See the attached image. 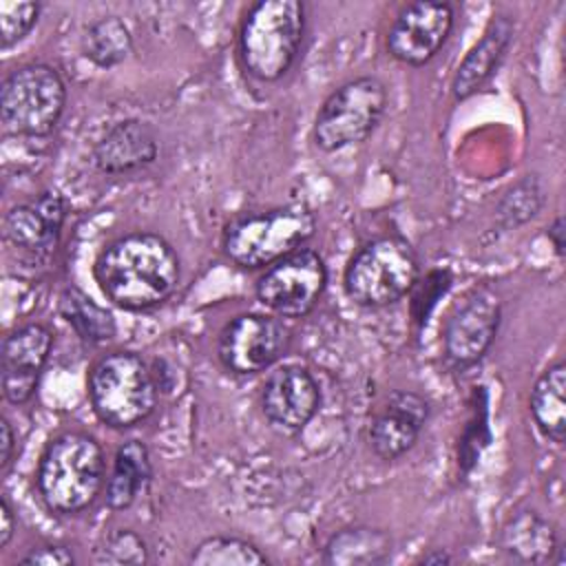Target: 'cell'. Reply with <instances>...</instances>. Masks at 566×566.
I'll return each instance as SVG.
<instances>
[{"instance_id":"9","label":"cell","mask_w":566,"mask_h":566,"mask_svg":"<svg viewBox=\"0 0 566 566\" xmlns=\"http://www.w3.org/2000/svg\"><path fill=\"white\" fill-rule=\"evenodd\" d=\"M502 321V301L489 285L467 290L449 310L442 325V354L451 369L478 365L491 349Z\"/></svg>"},{"instance_id":"6","label":"cell","mask_w":566,"mask_h":566,"mask_svg":"<svg viewBox=\"0 0 566 566\" xmlns=\"http://www.w3.org/2000/svg\"><path fill=\"white\" fill-rule=\"evenodd\" d=\"M418 281V256L402 237H378L367 241L349 259L343 287L360 307H387L407 296Z\"/></svg>"},{"instance_id":"4","label":"cell","mask_w":566,"mask_h":566,"mask_svg":"<svg viewBox=\"0 0 566 566\" xmlns=\"http://www.w3.org/2000/svg\"><path fill=\"white\" fill-rule=\"evenodd\" d=\"M305 33V7L298 0H259L239 29V57L259 82L281 80L294 64Z\"/></svg>"},{"instance_id":"29","label":"cell","mask_w":566,"mask_h":566,"mask_svg":"<svg viewBox=\"0 0 566 566\" xmlns=\"http://www.w3.org/2000/svg\"><path fill=\"white\" fill-rule=\"evenodd\" d=\"M20 564L24 566H71L75 564V557L71 553V548H66L64 544H42L31 548Z\"/></svg>"},{"instance_id":"15","label":"cell","mask_w":566,"mask_h":566,"mask_svg":"<svg viewBox=\"0 0 566 566\" xmlns=\"http://www.w3.org/2000/svg\"><path fill=\"white\" fill-rule=\"evenodd\" d=\"M429 420V400L409 389L391 391L367 427L371 453L385 462L398 460L418 442Z\"/></svg>"},{"instance_id":"12","label":"cell","mask_w":566,"mask_h":566,"mask_svg":"<svg viewBox=\"0 0 566 566\" xmlns=\"http://www.w3.org/2000/svg\"><path fill=\"white\" fill-rule=\"evenodd\" d=\"M455 11L444 0H418L405 4L394 18L385 46L387 53L409 66H424L449 40Z\"/></svg>"},{"instance_id":"13","label":"cell","mask_w":566,"mask_h":566,"mask_svg":"<svg viewBox=\"0 0 566 566\" xmlns=\"http://www.w3.org/2000/svg\"><path fill=\"white\" fill-rule=\"evenodd\" d=\"M268 424L281 436H298L321 409V387L310 369L283 365L270 371L259 394Z\"/></svg>"},{"instance_id":"16","label":"cell","mask_w":566,"mask_h":566,"mask_svg":"<svg viewBox=\"0 0 566 566\" xmlns=\"http://www.w3.org/2000/svg\"><path fill=\"white\" fill-rule=\"evenodd\" d=\"M66 221V201L60 192H42L38 199L18 203L4 214V237L15 248L49 256L57 243Z\"/></svg>"},{"instance_id":"7","label":"cell","mask_w":566,"mask_h":566,"mask_svg":"<svg viewBox=\"0 0 566 566\" xmlns=\"http://www.w3.org/2000/svg\"><path fill=\"white\" fill-rule=\"evenodd\" d=\"M66 106V84L57 69L42 62L22 64L0 86V122L7 135L46 137Z\"/></svg>"},{"instance_id":"10","label":"cell","mask_w":566,"mask_h":566,"mask_svg":"<svg viewBox=\"0 0 566 566\" xmlns=\"http://www.w3.org/2000/svg\"><path fill=\"white\" fill-rule=\"evenodd\" d=\"M327 287V265L312 248H298L272 263L256 281V298L279 316L303 318Z\"/></svg>"},{"instance_id":"24","label":"cell","mask_w":566,"mask_h":566,"mask_svg":"<svg viewBox=\"0 0 566 566\" xmlns=\"http://www.w3.org/2000/svg\"><path fill=\"white\" fill-rule=\"evenodd\" d=\"M133 51V35L119 15H102L93 20L82 35V53L99 69L122 64Z\"/></svg>"},{"instance_id":"8","label":"cell","mask_w":566,"mask_h":566,"mask_svg":"<svg viewBox=\"0 0 566 566\" xmlns=\"http://www.w3.org/2000/svg\"><path fill=\"white\" fill-rule=\"evenodd\" d=\"M387 88L374 75H363L332 91L316 111L312 139L323 153H336L365 142L387 111Z\"/></svg>"},{"instance_id":"11","label":"cell","mask_w":566,"mask_h":566,"mask_svg":"<svg viewBox=\"0 0 566 566\" xmlns=\"http://www.w3.org/2000/svg\"><path fill=\"white\" fill-rule=\"evenodd\" d=\"M287 347L290 329L279 318L245 312L230 318L219 332L217 358L228 371L252 376L281 360Z\"/></svg>"},{"instance_id":"3","label":"cell","mask_w":566,"mask_h":566,"mask_svg":"<svg viewBox=\"0 0 566 566\" xmlns=\"http://www.w3.org/2000/svg\"><path fill=\"white\" fill-rule=\"evenodd\" d=\"M86 394L99 422L111 429H130L155 411L159 385L139 354L117 349L93 363Z\"/></svg>"},{"instance_id":"5","label":"cell","mask_w":566,"mask_h":566,"mask_svg":"<svg viewBox=\"0 0 566 566\" xmlns=\"http://www.w3.org/2000/svg\"><path fill=\"white\" fill-rule=\"evenodd\" d=\"M316 232V217L301 203L234 217L221 234V250L239 268H270Z\"/></svg>"},{"instance_id":"2","label":"cell","mask_w":566,"mask_h":566,"mask_svg":"<svg viewBox=\"0 0 566 566\" xmlns=\"http://www.w3.org/2000/svg\"><path fill=\"white\" fill-rule=\"evenodd\" d=\"M106 484V460L99 442L82 431L51 438L35 471L38 495L55 515L88 509Z\"/></svg>"},{"instance_id":"14","label":"cell","mask_w":566,"mask_h":566,"mask_svg":"<svg viewBox=\"0 0 566 566\" xmlns=\"http://www.w3.org/2000/svg\"><path fill=\"white\" fill-rule=\"evenodd\" d=\"M53 349V332L42 323H27L2 338L0 387L11 405H24L35 394Z\"/></svg>"},{"instance_id":"28","label":"cell","mask_w":566,"mask_h":566,"mask_svg":"<svg viewBox=\"0 0 566 566\" xmlns=\"http://www.w3.org/2000/svg\"><path fill=\"white\" fill-rule=\"evenodd\" d=\"M40 2L33 0H0V42L4 49L29 35L40 18Z\"/></svg>"},{"instance_id":"23","label":"cell","mask_w":566,"mask_h":566,"mask_svg":"<svg viewBox=\"0 0 566 566\" xmlns=\"http://www.w3.org/2000/svg\"><path fill=\"white\" fill-rule=\"evenodd\" d=\"M60 314L86 343H106L117 332L113 314L75 285L62 290Z\"/></svg>"},{"instance_id":"30","label":"cell","mask_w":566,"mask_h":566,"mask_svg":"<svg viewBox=\"0 0 566 566\" xmlns=\"http://www.w3.org/2000/svg\"><path fill=\"white\" fill-rule=\"evenodd\" d=\"M13 449H15V433L11 429V422L2 416L0 418V471L7 473L13 462Z\"/></svg>"},{"instance_id":"1","label":"cell","mask_w":566,"mask_h":566,"mask_svg":"<svg viewBox=\"0 0 566 566\" xmlns=\"http://www.w3.org/2000/svg\"><path fill=\"white\" fill-rule=\"evenodd\" d=\"M93 276L113 305L144 312L172 296L181 279V261L161 234L130 232L97 254Z\"/></svg>"},{"instance_id":"20","label":"cell","mask_w":566,"mask_h":566,"mask_svg":"<svg viewBox=\"0 0 566 566\" xmlns=\"http://www.w3.org/2000/svg\"><path fill=\"white\" fill-rule=\"evenodd\" d=\"M394 539L387 531L354 524L336 531L323 548V562L329 566H380L391 559Z\"/></svg>"},{"instance_id":"19","label":"cell","mask_w":566,"mask_h":566,"mask_svg":"<svg viewBox=\"0 0 566 566\" xmlns=\"http://www.w3.org/2000/svg\"><path fill=\"white\" fill-rule=\"evenodd\" d=\"M500 548L506 557L520 564H562L557 533L537 511H517L500 531Z\"/></svg>"},{"instance_id":"27","label":"cell","mask_w":566,"mask_h":566,"mask_svg":"<svg viewBox=\"0 0 566 566\" xmlns=\"http://www.w3.org/2000/svg\"><path fill=\"white\" fill-rule=\"evenodd\" d=\"M542 203H544V192L539 181L533 175H526L502 195L497 214L506 228H515L533 219L539 212Z\"/></svg>"},{"instance_id":"22","label":"cell","mask_w":566,"mask_h":566,"mask_svg":"<svg viewBox=\"0 0 566 566\" xmlns=\"http://www.w3.org/2000/svg\"><path fill=\"white\" fill-rule=\"evenodd\" d=\"M566 365L562 360L546 367L531 391V413L544 438L562 444L566 438Z\"/></svg>"},{"instance_id":"26","label":"cell","mask_w":566,"mask_h":566,"mask_svg":"<svg viewBox=\"0 0 566 566\" xmlns=\"http://www.w3.org/2000/svg\"><path fill=\"white\" fill-rule=\"evenodd\" d=\"M148 544L133 528H115L102 537L93 551L95 564L122 566V564H148Z\"/></svg>"},{"instance_id":"33","label":"cell","mask_w":566,"mask_h":566,"mask_svg":"<svg viewBox=\"0 0 566 566\" xmlns=\"http://www.w3.org/2000/svg\"><path fill=\"white\" fill-rule=\"evenodd\" d=\"M451 562L453 557L444 548H431L416 559V564H451Z\"/></svg>"},{"instance_id":"18","label":"cell","mask_w":566,"mask_h":566,"mask_svg":"<svg viewBox=\"0 0 566 566\" xmlns=\"http://www.w3.org/2000/svg\"><path fill=\"white\" fill-rule=\"evenodd\" d=\"M513 33L515 24L511 15L495 13L491 18L482 38L467 51V55L462 57L453 73L451 93L458 102L475 95L495 75L513 42Z\"/></svg>"},{"instance_id":"31","label":"cell","mask_w":566,"mask_h":566,"mask_svg":"<svg viewBox=\"0 0 566 566\" xmlns=\"http://www.w3.org/2000/svg\"><path fill=\"white\" fill-rule=\"evenodd\" d=\"M15 528H18V520H15L13 506L7 500V495H2V500H0V551H4L9 546L11 537L15 535Z\"/></svg>"},{"instance_id":"17","label":"cell","mask_w":566,"mask_h":566,"mask_svg":"<svg viewBox=\"0 0 566 566\" xmlns=\"http://www.w3.org/2000/svg\"><path fill=\"white\" fill-rule=\"evenodd\" d=\"M159 142L150 124L128 117L115 122L93 146V164L104 175H124L153 164Z\"/></svg>"},{"instance_id":"21","label":"cell","mask_w":566,"mask_h":566,"mask_svg":"<svg viewBox=\"0 0 566 566\" xmlns=\"http://www.w3.org/2000/svg\"><path fill=\"white\" fill-rule=\"evenodd\" d=\"M153 478V464L148 447L142 440H126L117 447L113 469L106 478V506L111 511H126L137 495L148 486Z\"/></svg>"},{"instance_id":"32","label":"cell","mask_w":566,"mask_h":566,"mask_svg":"<svg viewBox=\"0 0 566 566\" xmlns=\"http://www.w3.org/2000/svg\"><path fill=\"white\" fill-rule=\"evenodd\" d=\"M548 239H551V243L555 248V254L564 256V217L562 214H557L553 219V223L548 226Z\"/></svg>"},{"instance_id":"25","label":"cell","mask_w":566,"mask_h":566,"mask_svg":"<svg viewBox=\"0 0 566 566\" xmlns=\"http://www.w3.org/2000/svg\"><path fill=\"white\" fill-rule=\"evenodd\" d=\"M190 564L195 566H261L268 564L265 553L243 537L212 535L201 539L192 553Z\"/></svg>"}]
</instances>
